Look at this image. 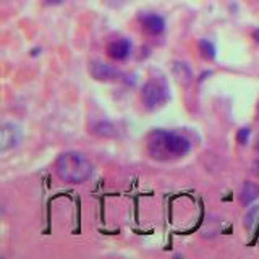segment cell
<instances>
[{
    "label": "cell",
    "mask_w": 259,
    "mask_h": 259,
    "mask_svg": "<svg viewBox=\"0 0 259 259\" xmlns=\"http://www.w3.org/2000/svg\"><path fill=\"white\" fill-rule=\"evenodd\" d=\"M190 148L191 144L185 136L167 130H154L148 136V152L157 160L183 157L190 152Z\"/></svg>",
    "instance_id": "1"
},
{
    "label": "cell",
    "mask_w": 259,
    "mask_h": 259,
    "mask_svg": "<svg viewBox=\"0 0 259 259\" xmlns=\"http://www.w3.org/2000/svg\"><path fill=\"white\" fill-rule=\"evenodd\" d=\"M55 174L67 183H84L93 175V164L84 154L68 151L60 154L55 160Z\"/></svg>",
    "instance_id": "2"
},
{
    "label": "cell",
    "mask_w": 259,
    "mask_h": 259,
    "mask_svg": "<svg viewBox=\"0 0 259 259\" xmlns=\"http://www.w3.org/2000/svg\"><path fill=\"white\" fill-rule=\"evenodd\" d=\"M141 99H143V104L146 105V107H148L149 110H154V109L160 107V105L167 101V91L159 81L151 79L143 86Z\"/></svg>",
    "instance_id": "3"
},
{
    "label": "cell",
    "mask_w": 259,
    "mask_h": 259,
    "mask_svg": "<svg viewBox=\"0 0 259 259\" xmlns=\"http://www.w3.org/2000/svg\"><path fill=\"white\" fill-rule=\"evenodd\" d=\"M89 71L97 81H117L121 76V71L115 67H112L109 63H102V62H93Z\"/></svg>",
    "instance_id": "4"
},
{
    "label": "cell",
    "mask_w": 259,
    "mask_h": 259,
    "mask_svg": "<svg viewBox=\"0 0 259 259\" xmlns=\"http://www.w3.org/2000/svg\"><path fill=\"white\" fill-rule=\"evenodd\" d=\"M21 141V130L15 123H5L2 126V151L13 149Z\"/></svg>",
    "instance_id": "5"
},
{
    "label": "cell",
    "mask_w": 259,
    "mask_h": 259,
    "mask_svg": "<svg viewBox=\"0 0 259 259\" xmlns=\"http://www.w3.org/2000/svg\"><path fill=\"white\" fill-rule=\"evenodd\" d=\"M130 52H132V44H130L128 39H123V37L112 40V42H109V46H107V55L115 62L125 60L130 55Z\"/></svg>",
    "instance_id": "6"
},
{
    "label": "cell",
    "mask_w": 259,
    "mask_h": 259,
    "mask_svg": "<svg viewBox=\"0 0 259 259\" xmlns=\"http://www.w3.org/2000/svg\"><path fill=\"white\" fill-rule=\"evenodd\" d=\"M141 24H143V28L149 32V34H154V36L160 34V32L165 29V21H164V18H162L160 15H156V13L143 15Z\"/></svg>",
    "instance_id": "7"
},
{
    "label": "cell",
    "mask_w": 259,
    "mask_h": 259,
    "mask_svg": "<svg viewBox=\"0 0 259 259\" xmlns=\"http://www.w3.org/2000/svg\"><path fill=\"white\" fill-rule=\"evenodd\" d=\"M172 73H174V78L177 79L178 84H182V86L191 84V81H193V71H191V68L185 62H174V65H172Z\"/></svg>",
    "instance_id": "8"
},
{
    "label": "cell",
    "mask_w": 259,
    "mask_h": 259,
    "mask_svg": "<svg viewBox=\"0 0 259 259\" xmlns=\"http://www.w3.org/2000/svg\"><path fill=\"white\" fill-rule=\"evenodd\" d=\"M259 198V185L254 182H245L240 193V201L243 206H249L251 202Z\"/></svg>",
    "instance_id": "9"
},
{
    "label": "cell",
    "mask_w": 259,
    "mask_h": 259,
    "mask_svg": "<svg viewBox=\"0 0 259 259\" xmlns=\"http://www.w3.org/2000/svg\"><path fill=\"white\" fill-rule=\"evenodd\" d=\"M199 52L201 57L206 60H214L215 59V46L207 39H202L199 42Z\"/></svg>",
    "instance_id": "10"
},
{
    "label": "cell",
    "mask_w": 259,
    "mask_h": 259,
    "mask_svg": "<svg viewBox=\"0 0 259 259\" xmlns=\"http://www.w3.org/2000/svg\"><path fill=\"white\" fill-rule=\"evenodd\" d=\"M257 217H259V206L251 207L248 212H246V215H245V227H246L248 230H251L254 227Z\"/></svg>",
    "instance_id": "11"
},
{
    "label": "cell",
    "mask_w": 259,
    "mask_h": 259,
    "mask_svg": "<svg viewBox=\"0 0 259 259\" xmlns=\"http://www.w3.org/2000/svg\"><path fill=\"white\" fill-rule=\"evenodd\" d=\"M249 128L246 126V128H241V130H238V133H237V141H238V144H241V146H245L246 143H248V138H249Z\"/></svg>",
    "instance_id": "12"
},
{
    "label": "cell",
    "mask_w": 259,
    "mask_h": 259,
    "mask_svg": "<svg viewBox=\"0 0 259 259\" xmlns=\"http://www.w3.org/2000/svg\"><path fill=\"white\" fill-rule=\"evenodd\" d=\"M251 172H253L254 177L259 178V159H256V160L253 162V165H251Z\"/></svg>",
    "instance_id": "13"
},
{
    "label": "cell",
    "mask_w": 259,
    "mask_h": 259,
    "mask_svg": "<svg viewBox=\"0 0 259 259\" xmlns=\"http://www.w3.org/2000/svg\"><path fill=\"white\" fill-rule=\"evenodd\" d=\"M46 2H47L49 5H59V4L63 2V0H46Z\"/></svg>",
    "instance_id": "14"
},
{
    "label": "cell",
    "mask_w": 259,
    "mask_h": 259,
    "mask_svg": "<svg viewBox=\"0 0 259 259\" xmlns=\"http://www.w3.org/2000/svg\"><path fill=\"white\" fill-rule=\"evenodd\" d=\"M254 39L259 42V29H257V31H254Z\"/></svg>",
    "instance_id": "15"
},
{
    "label": "cell",
    "mask_w": 259,
    "mask_h": 259,
    "mask_svg": "<svg viewBox=\"0 0 259 259\" xmlns=\"http://www.w3.org/2000/svg\"><path fill=\"white\" fill-rule=\"evenodd\" d=\"M254 149L259 151V136H257V140H256V144H254Z\"/></svg>",
    "instance_id": "16"
},
{
    "label": "cell",
    "mask_w": 259,
    "mask_h": 259,
    "mask_svg": "<svg viewBox=\"0 0 259 259\" xmlns=\"http://www.w3.org/2000/svg\"><path fill=\"white\" fill-rule=\"evenodd\" d=\"M257 115H259V104H257Z\"/></svg>",
    "instance_id": "17"
}]
</instances>
